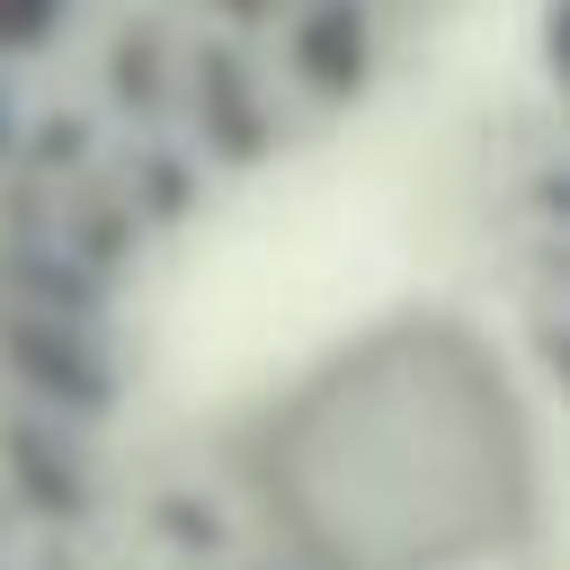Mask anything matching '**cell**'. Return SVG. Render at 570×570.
Listing matches in <instances>:
<instances>
[{"mask_svg":"<svg viewBox=\"0 0 570 570\" xmlns=\"http://www.w3.org/2000/svg\"><path fill=\"white\" fill-rule=\"evenodd\" d=\"M276 508L330 570H454L508 543L525 517L508 383L445 330L347 356L276 428Z\"/></svg>","mask_w":570,"mask_h":570,"instance_id":"1","label":"cell"}]
</instances>
